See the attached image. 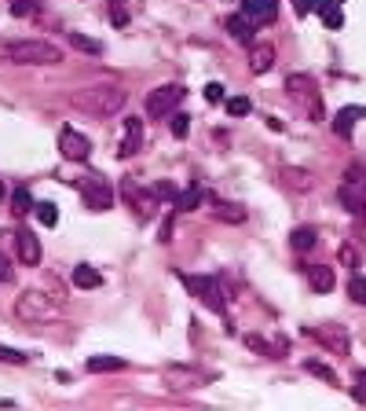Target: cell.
<instances>
[{"instance_id": "30bf717a", "label": "cell", "mask_w": 366, "mask_h": 411, "mask_svg": "<svg viewBox=\"0 0 366 411\" xmlns=\"http://www.w3.org/2000/svg\"><path fill=\"white\" fill-rule=\"evenodd\" d=\"M59 151H63V158L66 162H88V154H92V140L88 136H81L77 128H63L59 133Z\"/></svg>"}, {"instance_id": "f35d334b", "label": "cell", "mask_w": 366, "mask_h": 411, "mask_svg": "<svg viewBox=\"0 0 366 411\" xmlns=\"http://www.w3.org/2000/svg\"><path fill=\"white\" fill-rule=\"evenodd\" d=\"M205 99H209V103H224V85L209 81V85H205Z\"/></svg>"}, {"instance_id": "d4e9b609", "label": "cell", "mask_w": 366, "mask_h": 411, "mask_svg": "<svg viewBox=\"0 0 366 411\" xmlns=\"http://www.w3.org/2000/svg\"><path fill=\"white\" fill-rule=\"evenodd\" d=\"M198 206H202V188H198V184H191L183 195H176V210H183V213L198 210Z\"/></svg>"}, {"instance_id": "f1b7e54d", "label": "cell", "mask_w": 366, "mask_h": 411, "mask_svg": "<svg viewBox=\"0 0 366 411\" xmlns=\"http://www.w3.org/2000/svg\"><path fill=\"white\" fill-rule=\"evenodd\" d=\"M249 111H253V103H249L246 96H234V99H227V114H231V118H246Z\"/></svg>"}, {"instance_id": "2e32d148", "label": "cell", "mask_w": 366, "mask_h": 411, "mask_svg": "<svg viewBox=\"0 0 366 411\" xmlns=\"http://www.w3.org/2000/svg\"><path fill=\"white\" fill-rule=\"evenodd\" d=\"M227 34L239 41V44H253V37H256V26L239 11V15H227Z\"/></svg>"}, {"instance_id": "6da1fadb", "label": "cell", "mask_w": 366, "mask_h": 411, "mask_svg": "<svg viewBox=\"0 0 366 411\" xmlns=\"http://www.w3.org/2000/svg\"><path fill=\"white\" fill-rule=\"evenodd\" d=\"M128 103V92L121 85H92V88H81V92H70V107L81 111V114H92V118H110L117 114Z\"/></svg>"}, {"instance_id": "74e56055", "label": "cell", "mask_w": 366, "mask_h": 411, "mask_svg": "<svg viewBox=\"0 0 366 411\" xmlns=\"http://www.w3.org/2000/svg\"><path fill=\"white\" fill-rule=\"evenodd\" d=\"M11 15H15V19L33 15V0H11Z\"/></svg>"}, {"instance_id": "ffe728a7", "label": "cell", "mask_w": 366, "mask_h": 411, "mask_svg": "<svg viewBox=\"0 0 366 411\" xmlns=\"http://www.w3.org/2000/svg\"><path fill=\"white\" fill-rule=\"evenodd\" d=\"M70 279H73V287H77V290H95V287H103V275H99L92 265H77Z\"/></svg>"}, {"instance_id": "603a6c76", "label": "cell", "mask_w": 366, "mask_h": 411, "mask_svg": "<svg viewBox=\"0 0 366 411\" xmlns=\"http://www.w3.org/2000/svg\"><path fill=\"white\" fill-rule=\"evenodd\" d=\"M85 367H88L92 375H99V371H121V367H125V360H121V356H92Z\"/></svg>"}, {"instance_id": "d6a6232c", "label": "cell", "mask_w": 366, "mask_h": 411, "mask_svg": "<svg viewBox=\"0 0 366 411\" xmlns=\"http://www.w3.org/2000/svg\"><path fill=\"white\" fill-rule=\"evenodd\" d=\"M70 44H73L77 51H88V56H99V51H103L95 41H88V37H81V34H70Z\"/></svg>"}, {"instance_id": "9a60e30c", "label": "cell", "mask_w": 366, "mask_h": 411, "mask_svg": "<svg viewBox=\"0 0 366 411\" xmlns=\"http://www.w3.org/2000/svg\"><path fill=\"white\" fill-rule=\"evenodd\" d=\"M275 59H278V51H275L271 44H253V51H249V70H253V73H268V70L275 66Z\"/></svg>"}, {"instance_id": "5bb4252c", "label": "cell", "mask_w": 366, "mask_h": 411, "mask_svg": "<svg viewBox=\"0 0 366 411\" xmlns=\"http://www.w3.org/2000/svg\"><path fill=\"white\" fill-rule=\"evenodd\" d=\"M15 243H19V261L26 268H37L41 265V239L33 235V231H19Z\"/></svg>"}, {"instance_id": "ab89813d", "label": "cell", "mask_w": 366, "mask_h": 411, "mask_svg": "<svg viewBox=\"0 0 366 411\" xmlns=\"http://www.w3.org/2000/svg\"><path fill=\"white\" fill-rule=\"evenodd\" d=\"M11 279H15V268H11V261H8V257L0 253V283H11Z\"/></svg>"}, {"instance_id": "44dd1931", "label": "cell", "mask_w": 366, "mask_h": 411, "mask_svg": "<svg viewBox=\"0 0 366 411\" xmlns=\"http://www.w3.org/2000/svg\"><path fill=\"white\" fill-rule=\"evenodd\" d=\"M308 279H311V287H315L319 294H330L333 283H337V279H333V268H326V265H315V268L308 272Z\"/></svg>"}, {"instance_id": "cb8c5ba5", "label": "cell", "mask_w": 366, "mask_h": 411, "mask_svg": "<svg viewBox=\"0 0 366 411\" xmlns=\"http://www.w3.org/2000/svg\"><path fill=\"white\" fill-rule=\"evenodd\" d=\"M33 213H37V220H41L44 228H56V224H59V206H56V202H37Z\"/></svg>"}, {"instance_id": "8992f818", "label": "cell", "mask_w": 366, "mask_h": 411, "mask_svg": "<svg viewBox=\"0 0 366 411\" xmlns=\"http://www.w3.org/2000/svg\"><path fill=\"white\" fill-rule=\"evenodd\" d=\"M183 96H187L183 85H158L154 92H147V114L150 118H169V111L179 107Z\"/></svg>"}, {"instance_id": "7c38bea8", "label": "cell", "mask_w": 366, "mask_h": 411, "mask_svg": "<svg viewBox=\"0 0 366 411\" xmlns=\"http://www.w3.org/2000/svg\"><path fill=\"white\" fill-rule=\"evenodd\" d=\"M242 15L253 26H268V22H275L278 4H275V0H242Z\"/></svg>"}, {"instance_id": "e0dca14e", "label": "cell", "mask_w": 366, "mask_h": 411, "mask_svg": "<svg viewBox=\"0 0 366 411\" xmlns=\"http://www.w3.org/2000/svg\"><path fill=\"white\" fill-rule=\"evenodd\" d=\"M337 195H341V202H345V210L352 213V217H362L366 213V195L352 184V180H345V184H341V191H337Z\"/></svg>"}, {"instance_id": "52a82bcc", "label": "cell", "mask_w": 366, "mask_h": 411, "mask_svg": "<svg viewBox=\"0 0 366 411\" xmlns=\"http://www.w3.org/2000/svg\"><path fill=\"white\" fill-rule=\"evenodd\" d=\"M121 195L128 198V206H132V213H136L140 220H150L154 213H158V195L147 191V188H140L136 176H128L125 184H121Z\"/></svg>"}, {"instance_id": "ac0fdd59", "label": "cell", "mask_w": 366, "mask_h": 411, "mask_svg": "<svg viewBox=\"0 0 366 411\" xmlns=\"http://www.w3.org/2000/svg\"><path fill=\"white\" fill-rule=\"evenodd\" d=\"M286 92H290L293 99L315 96V77H311V73H290V77H286Z\"/></svg>"}, {"instance_id": "836d02e7", "label": "cell", "mask_w": 366, "mask_h": 411, "mask_svg": "<svg viewBox=\"0 0 366 411\" xmlns=\"http://www.w3.org/2000/svg\"><path fill=\"white\" fill-rule=\"evenodd\" d=\"M337 257H341V265H345V268H359V250H355L352 243H345L341 250H337Z\"/></svg>"}, {"instance_id": "60d3db41", "label": "cell", "mask_w": 366, "mask_h": 411, "mask_svg": "<svg viewBox=\"0 0 366 411\" xmlns=\"http://www.w3.org/2000/svg\"><path fill=\"white\" fill-rule=\"evenodd\" d=\"M154 195L158 198H176V184H154Z\"/></svg>"}, {"instance_id": "5b68a950", "label": "cell", "mask_w": 366, "mask_h": 411, "mask_svg": "<svg viewBox=\"0 0 366 411\" xmlns=\"http://www.w3.org/2000/svg\"><path fill=\"white\" fill-rule=\"evenodd\" d=\"M304 338H315L319 345H326L333 356H348L352 338L341 323H315V327H304Z\"/></svg>"}, {"instance_id": "9c48e42d", "label": "cell", "mask_w": 366, "mask_h": 411, "mask_svg": "<svg viewBox=\"0 0 366 411\" xmlns=\"http://www.w3.org/2000/svg\"><path fill=\"white\" fill-rule=\"evenodd\" d=\"M81 195L88 202V210H95V213L110 210V202H114V188H110V180H103V176L81 180Z\"/></svg>"}, {"instance_id": "1f68e13d", "label": "cell", "mask_w": 366, "mask_h": 411, "mask_svg": "<svg viewBox=\"0 0 366 411\" xmlns=\"http://www.w3.org/2000/svg\"><path fill=\"white\" fill-rule=\"evenodd\" d=\"M348 294H352L355 305H366V279H362V275H352V279H348Z\"/></svg>"}, {"instance_id": "83f0119b", "label": "cell", "mask_w": 366, "mask_h": 411, "mask_svg": "<svg viewBox=\"0 0 366 411\" xmlns=\"http://www.w3.org/2000/svg\"><path fill=\"white\" fill-rule=\"evenodd\" d=\"M246 345H249L253 352H264L268 360H278V349H275V345H268L264 338H260V334H246Z\"/></svg>"}, {"instance_id": "4fadbf2b", "label": "cell", "mask_w": 366, "mask_h": 411, "mask_svg": "<svg viewBox=\"0 0 366 411\" xmlns=\"http://www.w3.org/2000/svg\"><path fill=\"white\" fill-rule=\"evenodd\" d=\"M143 143V121L140 118H125V136H121V147H117V158H132Z\"/></svg>"}, {"instance_id": "7bdbcfd3", "label": "cell", "mask_w": 366, "mask_h": 411, "mask_svg": "<svg viewBox=\"0 0 366 411\" xmlns=\"http://www.w3.org/2000/svg\"><path fill=\"white\" fill-rule=\"evenodd\" d=\"M4 195H8V191H4V184H0V198H4Z\"/></svg>"}, {"instance_id": "b9f144b4", "label": "cell", "mask_w": 366, "mask_h": 411, "mask_svg": "<svg viewBox=\"0 0 366 411\" xmlns=\"http://www.w3.org/2000/svg\"><path fill=\"white\" fill-rule=\"evenodd\" d=\"M355 400H366V371H359V390H355Z\"/></svg>"}, {"instance_id": "4316f807", "label": "cell", "mask_w": 366, "mask_h": 411, "mask_svg": "<svg viewBox=\"0 0 366 411\" xmlns=\"http://www.w3.org/2000/svg\"><path fill=\"white\" fill-rule=\"evenodd\" d=\"M304 371L315 375V378H323V382H330V385H337V375L323 364V360H304Z\"/></svg>"}, {"instance_id": "3957f363", "label": "cell", "mask_w": 366, "mask_h": 411, "mask_svg": "<svg viewBox=\"0 0 366 411\" xmlns=\"http://www.w3.org/2000/svg\"><path fill=\"white\" fill-rule=\"evenodd\" d=\"M56 313H59V305L44 290H22L15 298V316L22 323H48V320H56Z\"/></svg>"}, {"instance_id": "7a4b0ae2", "label": "cell", "mask_w": 366, "mask_h": 411, "mask_svg": "<svg viewBox=\"0 0 366 411\" xmlns=\"http://www.w3.org/2000/svg\"><path fill=\"white\" fill-rule=\"evenodd\" d=\"M0 63L15 66H59L63 48L51 41H0Z\"/></svg>"}, {"instance_id": "4dcf8cb0", "label": "cell", "mask_w": 366, "mask_h": 411, "mask_svg": "<svg viewBox=\"0 0 366 411\" xmlns=\"http://www.w3.org/2000/svg\"><path fill=\"white\" fill-rule=\"evenodd\" d=\"M110 22L117 26V30H125V26H128V8H125V0H110Z\"/></svg>"}, {"instance_id": "d590c367", "label": "cell", "mask_w": 366, "mask_h": 411, "mask_svg": "<svg viewBox=\"0 0 366 411\" xmlns=\"http://www.w3.org/2000/svg\"><path fill=\"white\" fill-rule=\"evenodd\" d=\"M0 364H26V352H19V349H8V345H0Z\"/></svg>"}, {"instance_id": "e575fe53", "label": "cell", "mask_w": 366, "mask_h": 411, "mask_svg": "<svg viewBox=\"0 0 366 411\" xmlns=\"http://www.w3.org/2000/svg\"><path fill=\"white\" fill-rule=\"evenodd\" d=\"M169 121H172V136H176V140H183V136L191 133V118H187V114H172Z\"/></svg>"}, {"instance_id": "8d00e7d4", "label": "cell", "mask_w": 366, "mask_h": 411, "mask_svg": "<svg viewBox=\"0 0 366 411\" xmlns=\"http://www.w3.org/2000/svg\"><path fill=\"white\" fill-rule=\"evenodd\" d=\"M48 294H51V301H56L59 308L66 305V290L59 287V279H56V275H51V283H48Z\"/></svg>"}, {"instance_id": "8fae6325", "label": "cell", "mask_w": 366, "mask_h": 411, "mask_svg": "<svg viewBox=\"0 0 366 411\" xmlns=\"http://www.w3.org/2000/svg\"><path fill=\"white\" fill-rule=\"evenodd\" d=\"M278 184H282L286 191L308 195V191H315V173L300 169V166H282V169H278Z\"/></svg>"}, {"instance_id": "d6986e66", "label": "cell", "mask_w": 366, "mask_h": 411, "mask_svg": "<svg viewBox=\"0 0 366 411\" xmlns=\"http://www.w3.org/2000/svg\"><path fill=\"white\" fill-rule=\"evenodd\" d=\"M355 118H366V107H345V111H337V118H333V133H337V136H345V140H352V125H355Z\"/></svg>"}, {"instance_id": "ba28073f", "label": "cell", "mask_w": 366, "mask_h": 411, "mask_svg": "<svg viewBox=\"0 0 366 411\" xmlns=\"http://www.w3.org/2000/svg\"><path fill=\"white\" fill-rule=\"evenodd\" d=\"M162 378H165V385H169L172 393H187V390H198L202 382H209V375H205V371H198V367H183V364L165 367V371H162Z\"/></svg>"}, {"instance_id": "f546056e", "label": "cell", "mask_w": 366, "mask_h": 411, "mask_svg": "<svg viewBox=\"0 0 366 411\" xmlns=\"http://www.w3.org/2000/svg\"><path fill=\"white\" fill-rule=\"evenodd\" d=\"M216 220L242 224V220H246V210H242V206H220V210H216Z\"/></svg>"}, {"instance_id": "484cf974", "label": "cell", "mask_w": 366, "mask_h": 411, "mask_svg": "<svg viewBox=\"0 0 366 411\" xmlns=\"http://www.w3.org/2000/svg\"><path fill=\"white\" fill-rule=\"evenodd\" d=\"M11 213H15V217H26V213H33V198H30V191H26V188L11 191Z\"/></svg>"}, {"instance_id": "7402d4cb", "label": "cell", "mask_w": 366, "mask_h": 411, "mask_svg": "<svg viewBox=\"0 0 366 411\" xmlns=\"http://www.w3.org/2000/svg\"><path fill=\"white\" fill-rule=\"evenodd\" d=\"M315 243H319V231H315V228H297L293 235H290V246H293L297 253L311 250V246H315Z\"/></svg>"}, {"instance_id": "277c9868", "label": "cell", "mask_w": 366, "mask_h": 411, "mask_svg": "<svg viewBox=\"0 0 366 411\" xmlns=\"http://www.w3.org/2000/svg\"><path fill=\"white\" fill-rule=\"evenodd\" d=\"M179 279H183V287L194 298H202V305H209L213 313H224L227 308V294L220 287V279H213V275H179Z\"/></svg>"}]
</instances>
